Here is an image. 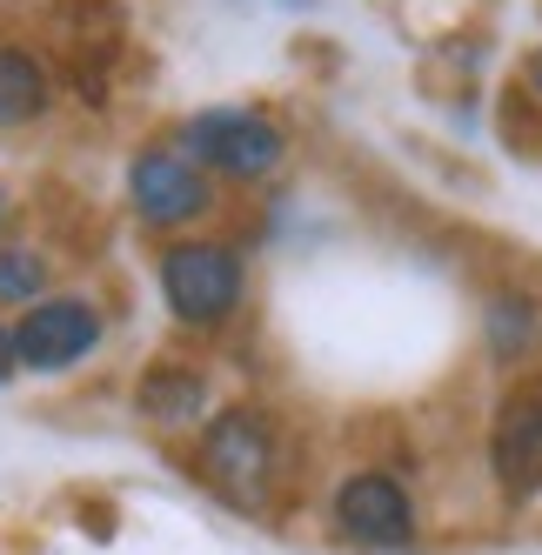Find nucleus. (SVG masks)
Wrapping results in <instances>:
<instances>
[{"mask_svg": "<svg viewBox=\"0 0 542 555\" xmlns=\"http://www.w3.org/2000/svg\"><path fill=\"white\" fill-rule=\"evenodd\" d=\"M162 288H168V308L181 322L208 328L242 301V261L228 248H215V242H188V248H175L162 261Z\"/></svg>", "mask_w": 542, "mask_h": 555, "instance_id": "nucleus-1", "label": "nucleus"}, {"mask_svg": "<svg viewBox=\"0 0 542 555\" xmlns=\"http://www.w3.org/2000/svg\"><path fill=\"white\" fill-rule=\"evenodd\" d=\"M141 402H147V415L181 422L188 409L202 402V382L188 375V369H154V375H147V388H141Z\"/></svg>", "mask_w": 542, "mask_h": 555, "instance_id": "nucleus-9", "label": "nucleus"}, {"mask_svg": "<svg viewBox=\"0 0 542 555\" xmlns=\"http://www.w3.org/2000/svg\"><path fill=\"white\" fill-rule=\"evenodd\" d=\"M41 107H48V74H41V61L21 54V48H0V128L34 121Z\"/></svg>", "mask_w": 542, "mask_h": 555, "instance_id": "nucleus-8", "label": "nucleus"}, {"mask_svg": "<svg viewBox=\"0 0 542 555\" xmlns=\"http://www.w3.org/2000/svg\"><path fill=\"white\" fill-rule=\"evenodd\" d=\"M134 208L147 215V221H195L202 208H208V181H202V168L188 162V154H141L134 162Z\"/></svg>", "mask_w": 542, "mask_h": 555, "instance_id": "nucleus-4", "label": "nucleus"}, {"mask_svg": "<svg viewBox=\"0 0 542 555\" xmlns=\"http://www.w3.org/2000/svg\"><path fill=\"white\" fill-rule=\"evenodd\" d=\"M181 147L195 154V168H221V175H268L282 162V134L261 121V114H242V107H215V114H195L181 128Z\"/></svg>", "mask_w": 542, "mask_h": 555, "instance_id": "nucleus-2", "label": "nucleus"}, {"mask_svg": "<svg viewBox=\"0 0 542 555\" xmlns=\"http://www.w3.org/2000/svg\"><path fill=\"white\" fill-rule=\"evenodd\" d=\"M41 282H48V268H41L34 248H8V255H0V301H27Z\"/></svg>", "mask_w": 542, "mask_h": 555, "instance_id": "nucleus-10", "label": "nucleus"}, {"mask_svg": "<svg viewBox=\"0 0 542 555\" xmlns=\"http://www.w3.org/2000/svg\"><path fill=\"white\" fill-rule=\"evenodd\" d=\"M208 468L221 475L228 489H248L255 475L268 468V435H261V422H248V415L215 422V435H208Z\"/></svg>", "mask_w": 542, "mask_h": 555, "instance_id": "nucleus-7", "label": "nucleus"}, {"mask_svg": "<svg viewBox=\"0 0 542 555\" xmlns=\"http://www.w3.org/2000/svg\"><path fill=\"white\" fill-rule=\"evenodd\" d=\"M535 88H542V61H535Z\"/></svg>", "mask_w": 542, "mask_h": 555, "instance_id": "nucleus-12", "label": "nucleus"}, {"mask_svg": "<svg viewBox=\"0 0 542 555\" xmlns=\"http://www.w3.org/2000/svg\"><path fill=\"white\" fill-rule=\"evenodd\" d=\"M335 502H341V529L356 542H375V548H396L415 522L402 482H389V475H348Z\"/></svg>", "mask_w": 542, "mask_h": 555, "instance_id": "nucleus-5", "label": "nucleus"}, {"mask_svg": "<svg viewBox=\"0 0 542 555\" xmlns=\"http://www.w3.org/2000/svg\"><path fill=\"white\" fill-rule=\"evenodd\" d=\"M94 341H101V314L88 301H41V308H27V322L14 328V362L54 375V369H74Z\"/></svg>", "mask_w": 542, "mask_h": 555, "instance_id": "nucleus-3", "label": "nucleus"}, {"mask_svg": "<svg viewBox=\"0 0 542 555\" xmlns=\"http://www.w3.org/2000/svg\"><path fill=\"white\" fill-rule=\"evenodd\" d=\"M489 449H495V475H502V489H516V495L542 489V388L516 395V402L495 415Z\"/></svg>", "mask_w": 542, "mask_h": 555, "instance_id": "nucleus-6", "label": "nucleus"}, {"mask_svg": "<svg viewBox=\"0 0 542 555\" xmlns=\"http://www.w3.org/2000/svg\"><path fill=\"white\" fill-rule=\"evenodd\" d=\"M8 375H14V335L0 328V382H8Z\"/></svg>", "mask_w": 542, "mask_h": 555, "instance_id": "nucleus-11", "label": "nucleus"}]
</instances>
